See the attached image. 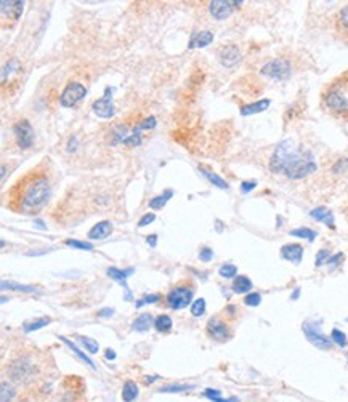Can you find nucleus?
<instances>
[{
  "instance_id": "nucleus-37",
  "label": "nucleus",
  "mask_w": 348,
  "mask_h": 402,
  "mask_svg": "<svg viewBox=\"0 0 348 402\" xmlns=\"http://www.w3.org/2000/svg\"><path fill=\"white\" fill-rule=\"evenodd\" d=\"M331 340H332V343H336V344H339L340 348H345L347 346V335L344 334V332H340L339 329H334L332 332H331Z\"/></svg>"
},
{
  "instance_id": "nucleus-45",
  "label": "nucleus",
  "mask_w": 348,
  "mask_h": 402,
  "mask_svg": "<svg viewBox=\"0 0 348 402\" xmlns=\"http://www.w3.org/2000/svg\"><path fill=\"white\" fill-rule=\"evenodd\" d=\"M342 260H344V253H336V255H332V257H329V260H327V265H329L331 269H336V268L342 263Z\"/></svg>"
},
{
  "instance_id": "nucleus-29",
  "label": "nucleus",
  "mask_w": 348,
  "mask_h": 402,
  "mask_svg": "<svg viewBox=\"0 0 348 402\" xmlns=\"http://www.w3.org/2000/svg\"><path fill=\"white\" fill-rule=\"evenodd\" d=\"M291 235H294V237H300V239H307L308 242H313L314 237H316V231H313V229H310V228H297V229H292Z\"/></svg>"
},
{
  "instance_id": "nucleus-44",
  "label": "nucleus",
  "mask_w": 348,
  "mask_h": 402,
  "mask_svg": "<svg viewBox=\"0 0 348 402\" xmlns=\"http://www.w3.org/2000/svg\"><path fill=\"white\" fill-rule=\"evenodd\" d=\"M262 303V295L260 293H249V295H246V298H244V304H247V306H259Z\"/></svg>"
},
{
  "instance_id": "nucleus-23",
  "label": "nucleus",
  "mask_w": 348,
  "mask_h": 402,
  "mask_svg": "<svg viewBox=\"0 0 348 402\" xmlns=\"http://www.w3.org/2000/svg\"><path fill=\"white\" fill-rule=\"evenodd\" d=\"M60 340H61V341H63L64 344H66V346H69V348H71V351H73V353H74V354H76L77 357H79V359H80L82 362H85V364H87V366H88L90 368H95V364H93V361L90 359V357H88V356H87L85 353H82V351H80L79 348H77V346H76V344H74L73 341H71V340H68L66 336H60Z\"/></svg>"
},
{
  "instance_id": "nucleus-4",
  "label": "nucleus",
  "mask_w": 348,
  "mask_h": 402,
  "mask_svg": "<svg viewBox=\"0 0 348 402\" xmlns=\"http://www.w3.org/2000/svg\"><path fill=\"white\" fill-rule=\"evenodd\" d=\"M302 329H304V334L307 336V340L310 341L313 346H316L319 349H324V351L332 348V340H331V338H327L323 332L319 330V324L308 321V322L304 324V327H302Z\"/></svg>"
},
{
  "instance_id": "nucleus-5",
  "label": "nucleus",
  "mask_w": 348,
  "mask_h": 402,
  "mask_svg": "<svg viewBox=\"0 0 348 402\" xmlns=\"http://www.w3.org/2000/svg\"><path fill=\"white\" fill-rule=\"evenodd\" d=\"M32 372H34V366H32V362L29 357H18L15 359L8 367V373L11 376L13 381H18V383H23L28 378H31Z\"/></svg>"
},
{
  "instance_id": "nucleus-35",
  "label": "nucleus",
  "mask_w": 348,
  "mask_h": 402,
  "mask_svg": "<svg viewBox=\"0 0 348 402\" xmlns=\"http://www.w3.org/2000/svg\"><path fill=\"white\" fill-rule=\"evenodd\" d=\"M205 308H207V304H205V300L204 298H199V300H196V302L191 304V314L194 316V317H201V316H204Z\"/></svg>"
},
{
  "instance_id": "nucleus-20",
  "label": "nucleus",
  "mask_w": 348,
  "mask_h": 402,
  "mask_svg": "<svg viewBox=\"0 0 348 402\" xmlns=\"http://www.w3.org/2000/svg\"><path fill=\"white\" fill-rule=\"evenodd\" d=\"M154 321H156V319H153L151 312H143V314H140L133 321L132 329L135 332H146V330H150L151 325H154Z\"/></svg>"
},
{
  "instance_id": "nucleus-14",
  "label": "nucleus",
  "mask_w": 348,
  "mask_h": 402,
  "mask_svg": "<svg viewBox=\"0 0 348 402\" xmlns=\"http://www.w3.org/2000/svg\"><path fill=\"white\" fill-rule=\"evenodd\" d=\"M23 2H15V0H2L0 2V11H2L3 20L16 21L23 13Z\"/></svg>"
},
{
  "instance_id": "nucleus-16",
  "label": "nucleus",
  "mask_w": 348,
  "mask_h": 402,
  "mask_svg": "<svg viewBox=\"0 0 348 402\" xmlns=\"http://www.w3.org/2000/svg\"><path fill=\"white\" fill-rule=\"evenodd\" d=\"M281 257L284 260H287V261H292V263L299 265L302 261V257H304V247H302L300 244H286V245H282Z\"/></svg>"
},
{
  "instance_id": "nucleus-31",
  "label": "nucleus",
  "mask_w": 348,
  "mask_h": 402,
  "mask_svg": "<svg viewBox=\"0 0 348 402\" xmlns=\"http://www.w3.org/2000/svg\"><path fill=\"white\" fill-rule=\"evenodd\" d=\"M205 398L210 399L212 402H239L237 398H230V399H223L222 398V391L220 389H205Z\"/></svg>"
},
{
  "instance_id": "nucleus-24",
  "label": "nucleus",
  "mask_w": 348,
  "mask_h": 402,
  "mask_svg": "<svg viewBox=\"0 0 348 402\" xmlns=\"http://www.w3.org/2000/svg\"><path fill=\"white\" fill-rule=\"evenodd\" d=\"M252 280H250L247 276H237L234 277V282H233V290L236 293H247L252 290Z\"/></svg>"
},
{
  "instance_id": "nucleus-26",
  "label": "nucleus",
  "mask_w": 348,
  "mask_h": 402,
  "mask_svg": "<svg viewBox=\"0 0 348 402\" xmlns=\"http://www.w3.org/2000/svg\"><path fill=\"white\" fill-rule=\"evenodd\" d=\"M16 290V292H24V293H36L37 292V287L34 285H23V284H16V282H11V280H2V290Z\"/></svg>"
},
{
  "instance_id": "nucleus-53",
  "label": "nucleus",
  "mask_w": 348,
  "mask_h": 402,
  "mask_svg": "<svg viewBox=\"0 0 348 402\" xmlns=\"http://www.w3.org/2000/svg\"><path fill=\"white\" fill-rule=\"evenodd\" d=\"M146 242H148V244H150L153 248H154V247L157 245V234H151V235H148V237H146Z\"/></svg>"
},
{
  "instance_id": "nucleus-8",
  "label": "nucleus",
  "mask_w": 348,
  "mask_h": 402,
  "mask_svg": "<svg viewBox=\"0 0 348 402\" xmlns=\"http://www.w3.org/2000/svg\"><path fill=\"white\" fill-rule=\"evenodd\" d=\"M87 95V90L85 87L79 82H71V84L64 88L63 93H61V98H60V103L63 107H73L76 106L79 101Z\"/></svg>"
},
{
  "instance_id": "nucleus-34",
  "label": "nucleus",
  "mask_w": 348,
  "mask_h": 402,
  "mask_svg": "<svg viewBox=\"0 0 348 402\" xmlns=\"http://www.w3.org/2000/svg\"><path fill=\"white\" fill-rule=\"evenodd\" d=\"M13 396H15V389H13V386L8 385L6 381H3L2 386H0V401L10 402L13 399Z\"/></svg>"
},
{
  "instance_id": "nucleus-2",
  "label": "nucleus",
  "mask_w": 348,
  "mask_h": 402,
  "mask_svg": "<svg viewBox=\"0 0 348 402\" xmlns=\"http://www.w3.org/2000/svg\"><path fill=\"white\" fill-rule=\"evenodd\" d=\"M50 197L48 180L42 175L34 176L28 184H23V193L19 194V207L24 212H39Z\"/></svg>"
},
{
  "instance_id": "nucleus-27",
  "label": "nucleus",
  "mask_w": 348,
  "mask_h": 402,
  "mask_svg": "<svg viewBox=\"0 0 348 402\" xmlns=\"http://www.w3.org/2000/svg\"><path fill=\"white\" fill-rule=\"evenodd\" d=\"M173 196V191L172 189H167L164 194H160L157 197H154V199L150 201V208L153 210H159V208H162L167 202L170 201V197Z\"/></svg>"
},
{
  "instance_id": "nucleus-38",
  "label": "nucleus",
  "mask_w": 348,
  "mask_h": 402,
  "mask_svg": "<svg viewBox=\"0 0 348 402\" xmlns=\"http://www.w3.org/2000/svg\"><path fill=\"white\" fill-rule=\"evenodd\" d=\"M337 24H339V28L344 31V33H348V5L339 11V15H337Z\"/></svg>"
},
{
  "instance_id": "nucleus-28",
  "label": "nucleus",
  "mask_w": 348,
  "mask_h": 402,
  "mask_svg": "<svg viewBox=\"0 0 348 402\" xmlns=\"http://www.w3.org/2000/svg\"><path fill=\"white\" fill-rule=\"evenodd\" d=\"M50 322H51V319L48 316H42V317L36 319V321L26 324L24 325V332H26V334H29V332H34V330H39V329L45 327V325H48Z\"/></svg>"
},
{
  "instance_id": "nucleus-39",
  "label": "nucleus",
  "mask_w": 348,
  "mask_h": 402,
  "mask_svg": "<svg viewBox=\"0 0 348 402\" xmlns=\"http://www.w3.org/2000/svg\"><path fill=\"white\" fill-rule=\"evenodd\" d=\"M66 245L73 247V248H79V250H87V252H92L93 250V245L88 244V242H82V240H76V239H66L64 242Z\"/></svg>"
},
{
  "instance_id": "nucleus-46",
  "label": "nucleus",
  "mask_w": 348,
  "mask_h": 402,
  "mask_svg": "<svg viewBox=\"0 0 348 402\" xmlns=\"http://www.w3.org/2000/svg\"><path fill=\"white\" fill-rule=\"evenodd\" d=\"M348 170V157L347 159H340V161L332 167L334 173H342V171Z\"/></svg>"
},
{
  "instance_id": "nucleus-40",
  "label": "nucleus",
  "mask_w": 348,
  "mask_h": 402,
  "mask_svg": "<svg viewBox=\"0 0 348 402\" xmlns=\"http://www.w3.org/2000/svg\"><path fill=\"white\" fill-rule=\"evenodd\" d=\"M19 69V63H18V60H10L8 63H6V66L3 67V72H2V82H5L6 80V75H10V74H13V72H16Z\"/></svg>"
},
{
  "instance_id": "nucleus-9",
  "label": "nucleus",
  "mask_w": 348,
  "mask_h": 402,
  "mask_svg": "<svg viewBox=\"0 0 348 402\" xmlns=\"http://www.w3.org/2000/svg\"><path fill=\"white\" fill-rule=\"evenodd\" d=\"M13 133L16 136V143L21 149H29L32 146V141H34V129L29 124V120H19L18 124H15L13 127Z\"/></svg>"
},
{
  "instance_id": "nucleus-13",
  "label": "nucleus",
  "mask_w": 348,
  "mask_h": 402,
  "mask_svg": "<svg viewBox=\"0 0 348 402\" xmlns=\"http://www.w3.org/2000/svg\"><path fill=\"white\" fill-rule=\"evenodd\" d=\"M218 60H220L222 66L225 67H233L241 61V52L236 45H227L220 50L218 53Z\"/></svg>"
},
{
  "instance_id": "nucleus-50",
  "label": "nucleus",
  "mask_w": 348,
  "mask_h": 402,
  "mask_svg": "<svg viewBox=\"0 0 348 402\" xmlns=\"http://www.w3.org/2000/svg\"><path fill=\"white\" fill-rule=\"evenodd\" d=\"M255 188H257V181H244V183L241 184V191H242L244 194L250 193V191L255 189Z\"/></svg>"
},
{
  "instance_id": "nucleus-7",
  "label": "nucleus",
  "mask_w": 348,
  "mask_h": 402,
  "mask_svg": "<svg viewBox=\"0 0 348 402\" xmlns=\"http://www.w3.org/2000/svg\"><path fill=\"white\" fill-rule=\"evenodd\" d=\"M241 5H242L241 0H214L209 5V11L215 20H227Z\"/></svg>"
},
{
  "instance_id": "nucleus-56",
  "label": "nucleus",
  "mask_w": 348,
  "mask_h": 402,
  "mask_svg": "<svg viewBox=\"0 0 348 402\" xmlns=\"http://www.w3.org/2000/svg\"><path fill=\"white\" fill-rule=\"evenodd\" d=\"M299 297H300V287H295V290L291 295V300H299Z\"/></svg>"
},
{
  "instance_id": "nucleus-52",
  "label": "nucleus",
  "mask_w": 348,
  "mask_h": 402,
  "mask_svg": "<svg viewBox=\"0 0 348 402\" xmlns=\"http://www.w3.org/2000/svg\"><path fill=\"white\" fill-rule=\"evenodd\" d=\"M77 149V138L73 136L69 139V143H68V152H74Z\"/></svg>"
},
{
  "instance_id": "nucleus-49",
  "label": "nucleus",
  "mask_w": 348,
  "mask_h": 402,
  "mask_svg": "<svg viewBox=\"0 0 348 402\" xmlns=\"http://www.w3.org/2000/svg\"><path fill=\"white\" fill-rule=\"evenodd\" d=\"M140 143H141V136L137 135V133H132V135L124 141L125 146H138Z\"/></svg>"
},
{
  "instance_id": "nucleus-30",
  "label": "nucleus",
  "mask_w": 348,
  "mask_h": 402,
  "mask_svg": "<svg viewBox=\"0 0 348 402\" xmlns=\"http://www.w3.org/2000/svg\"><path fill=\"white\" fill-rule=\"evenodd\" d=\"M172 319L167 316V314H160L156 317V321H154V327H156L157 332H169L172 329Z\"/></svg>"
},
{
  "instance_id": "nucleus-10",
  "label": "nucleus",
  "mask_w": 348,
  "mask_h": 402,
  "mask_svg": "<svg viewBox=\"0 0 348 402\" xmlns=\"http://www.w3.org/2000/svg\"><path fill=\"white\" fill-rule=\"evenodd\" d=\"M113 93L114 88L106 87L105 97L100 98L98 101H95L92 109L95 112V116H98L101 119H111L114 116V104H113Z\"/></svg>"
},
{
  "instance_id": "nucleus-43",
  "label": "nucleus",
  "mask_w": 348,
  "mask_h": 402,
  "mask_svg": "<svg viewBox=\"0 0 348 402\" xmlns=\"http://www.w3.org/2000/svg\"><path fill=\"white\" fill-rule=\"evenodd\" d=\"M160 300L159 295H156V293H153V295H146L140 300V302L135 303V308H141V306H145V304H153V303H157Z\"/></svg>"
},
{
  "instance_id": "nucleus-48",
  "label": "nucleus",
  "mask_w": 348,
  "mask_h": 402,
  "mask_svg": "<svg viewBox=\"0 0 348 402\" xmlns=\"http://www.w3.org/2000/svg\"><path fill=\"white\" fill-rule=\"evenodd\" d=\"M199 258H201V261H210L212 258H214V250L209 247L202 248L201 253H199Z\"/></svg>"
},
{
  "instance_id": "nucleus-15",
  "label": "nucleus",
  "mask_w": 348,
  "mask_h": 402,
  "mask_svg": "<svg viewBox=\"0 0 348 402\" xmlns=\"http://www.w3.org/2000/svg\"><path fill=\"white\" fill-rule=\"evenodd\" d=\"M108 276L111 277V279H114V280H117V282L124 287V290H125V300L127 302H130L132 300V292H130V289H128V285H127V277L130 276V274L133 272V268H128V269H125V271H122V269H117V268H108Z\"/></svg>"
},
{
  "instance_id": "nucleus-32",
  "label": "nucleus",
  "mask_w": 348,
  "mask_h": 402,
  "mask_svg": "<svg viewBox=\"0 0 348 402\" xmlns=\"http://www.w3.org/2000/svg\"><path fill=\"white\" fill-rule=\"evenodd\" d=\"M79 341L82 343V346H85V349L88 351L90 354H96L98 353V349H100V344L96 340H93V338H90V336H79Z\"/></svg>"
},
{
  "instance_id": "nucleus-1",
  "label": "nucleus",
  "mask_w": 348,
  "mask_h": 402,
  "mask_svg": "<svg viewBox=\"0 0 348 402\" xmlns=\"http://www.w3.org/2000/svg\"><path fill=\"white\" fill-rule=\"evenodd\" d=\"M270 168L289 180H302L316 171L318 165L310 151L297 146L294 139H282L270 159Z\"/></svg>"
},
{
  "instance_id": "nucleus-11",
  "label": "nucleus",
  "mask_w": 348,
  "mask_h": 402,
  "mask_svg": "<svg viewBox=\"0 0 348 402\" xmlns=\"http://www.w3.org/2000/svg\"><path fill=\"white\" fill-rule=\"evenodd\" d=\"M207 334L214 338V340H218V341H225L230 338V329H228V324L223 322L222 319L218 317H212L210 321L207 322Z\"/></svg>"
},
{
  "instance_id": "nucleus-19",
  "label": "nucleus",
  "mask_w": 348,
  "mask_h": 402,
  "mask_svg": "<svg viewBox=\"0 0 348 402\" xmlns=\"http://www.w3.org/2000/svg\"><path fill=\"white\" fill-rule=\"evenodd\" d=\"M214 40V34L210 31H201L199 34H193L191 42H190V48H204L207 47L209 43H212Z\"/></svg>"
},
{
  "instance_id": "nucleus-21",
  "label": "nucleus",
  "mask_w": 348,
  "mask_h": 402,
  "mask_svg": "<svg viewBox=\"0 0 348 402\" xmlns=\"http://www.w3.org/2000/svg\"><path fill=\"white\" fill-rule=\"evenodd\" d=\"M270 104H271V101L270 100H260V101H257V103L247 104V106L241 107V116H252V114L263 112L268 109Z\"/></svg>"
},
{
  "instance_id": "nucleus-36",
  "label": "nucleus",
  "mask_w": 348,
  "mask_h": 402,
  "mask_svg": "<svg viewBox=\"0 0 348 402\" xmlns=\"http://www.w3.org/2000/svg\"><path fill=\"white\" fill-rule=\"evenodd\" d=\"M154 127H156V117L151 116V117H148L145 120H141V122L133 129L132 133H137V135H140L141 130H150V129H154Z\"/></svg>"
},
{
  "instance_id": "nucleus-17",
  "label": "nucleus",
  "mask_w": 348,
  "mask_h": 402,
  "mask_svg": "<svg viewBox=\"0 0 348 402\" xmlns=\"http://www.w3.org/2000/svg\"><path fill=\"white\" fill-rule=\"evenodd\" d=\"M113 233V225L109 221H101L98 225H95L92 229L88 231V239L90 240H103L109 237Z\"/></svg>"
},
{
  "instance_id": "nucleus-42",
  "label": "nucleus",
  "mask_w": 348,
  "mask_h": 402,
  "mask_svg": "<svg viewBox=\"0 0 348 402\" xmlns=\"http://www.w3.org/2000/svg\"><path fill=\"white\" fill-rule=\"evenodd\" d=\"M329 257H331V252L327 250V248H321V250L316 253V261H314V266L319 268L321 265L327 263V260H329Z\"/></svg>"
},
{
  "instance_id": "nucleus-41",
  "label": "nucleus",
  "mask_w": 348,
  "mask_h": 402,
  "mask_svg": "<svg viewBox=\"0 0 348 402\" xmlns=\"http://www.w3.org/2000/svg\"><path fill=\"white\" fill-rule=\"evenodd\" d=\"M194 386L193 385H170V386H164L159 389V393H182L186 391V389H193Z\"/></svg>"
},
{
  "instance_id": "nucleus-47",
  "label": "nucleus",
  "mask_w": 348,
  "mask_h": 402,
  "mask_svg": "<svg viewBox=\"0 0 348 402\" xmlns=\"http://www.w3.org/2000/svg\"><path fill=\"white\" fill-rule=\"evenodd\" d=\"M154 220H156V215H154V213H146V215H143V216L140 218L138 226H140V228H145V226L150 225V223H153Z\"/></svg>"
},
{
  "instance_id": "nucleus-57",
  "label": "nucleus",
  "mask_w": 348,
  "mask_h": 402,
  "mask_svg": "<svg viewBox=\"0 0 348 402\" xmlns=\"http://www.w3.org/2000/svg\"><path fill=\"white\" fill-rule=\"evenodd\" d=\"M34 225H36L37 228H40V229H43V231H45V229H47V226H45V225H43V221H42V220H36V221H34Z\"/></svg>"
},
{
  "instance_id": "nucleus-6",
  "label": "nucleus",
  "mask_w": 348,
  "mask_h": 402,
  "mask_svg": "<svg viewBox=\"0 0 348 402\" xmlns=\"http://www.w3.org/2000/svg\"><path fill=\"white\" fill-rule=\"evenodd\" d=\"M193 295H194V292L190 287H175L167 293V304L172 309H183L191 303Z\"/></svg>"
},
{
  "instance_id": "nucleus-18",
  "label": "nucleus",
  "mask_w": 348,
  "mask_h": 402,
  "mask_svg": "<svg viewBox=\"0 0 348 402\" xmlns=\"http://www.w3.org/2000/svg\"><path fill=\"white\" fill-rule=\"evenodd\" d=\"M311 218H314L316 221H321V223H324L326 226H329V228H334V215L332 212L327 207H316V208H313L311 212Z\"/></svg>"
},
{
  "instance_id": "nucleus-51",
  "label": "nucleus",
  "mask_w": 348,
  "mask_h": 402,
  "mask_svg": "<svg viewBox=\"0 0 348 402\" xmlns=\"http://www.w3.org/2000/svg\"><path fill=\"white\" fill-rule=\"evenodd\" d=\"M114 314V309L113 308H105L98 312V317H111Z\"/></svg>"
},
{
  "instance_id": "nucleus-54",
  "label": "nucleus",
  "mask_w": 348,
  "mask_h": 402,
  "mask_svg": "<svg viewBox=\"0 0 348 402\" xmlns=\"http://www.w3.org/2000/svg\"><path fill=\"white\" fill-rule=\"evenodd\" d=\"M105 356H106L108 361H114L116 359V353H114L113 349H106V354Z\"/></svg>"
},
{
  "instance_id": "nucleus-33",
  "label": "nucleus",
  "mask_w": 348,
  "mask_h": 402,
  "mask_svg": "<svg viewBox=\"0 0 348 402\" xmlns=\"http://www.w3.org/2000/svg\"><path fill=\"white\" fill-rule=\"evenodd\" d=\"M218 274H220L223 279H233V277H236V274H237V268L234 265H231V263H225V265L220 266Z\"/></svg>"
},
{
  "instance_id": "nucleus-22",
  "label": "nucleus",
  "mask_w": 348,
  "mask_h": 402,
  "mask_svg": "<svg viewBox=\"0 0 348 402\" xmlns=\"http://www.w3.org/2000/svg\"><path fill=\"white\" fill-rule=\"evenodd\" d=\"M138 398V386L137 383L128 380L124 383V388H122V401L124 402H133Z\"/></svg>"
},
{
  "instance_id": "nucleus-55",
  "label": "nucleus",
  "mask_w": 348,
  "mask_h": 402,
  "mask_svg": "<svg viewBox=\"0 0 348 402\" xmlns=\"http://www.w3.org/2000/svg\"><path fill=\"white\" fill-rule=\"evenodd\" d=\"M156 380H159V376H157V375L146 376V378H145V383H146V385H151V383H153V381H156Z\"/></svg>"
},
{
  "instance_id": "nucleus-3",
  "label": "nucleus",
  "mask_w": 348,
  "mask_h": 402,
  "mask_svg": "<svg viewBox=\"0 0 348 402\" xmlns=\"http://www.w3.org/2000/svg\"><path fill=\"white\" fill-rule=\"evenodd\" d=\"M260 72L268 79L282 82V80H287L292 75V66L291 63L284 58H276V60L268 61L267 65L262 67Z\"/></svg>"
},
{
  "instance_id": "nucleus-12",
  "label": "nucleus",
  "mask_w": 348,
  "mask_h": 402,
  "mask_svg": "<svg viewBox=\"0 0 348 402\" xmlns=\"http://www.w3.org/2000/svg\"><path fill=\"white\" fill-rule=\"evenodd\" d=\"M324 103L334 112H345V111H348V98L345 97L342 92H339V90H331L329 93H327L326 98H324Z\"/></svg>"
},
{
  "instance_id": "nucleus-25",
  "label": "nucleus",
  "mask_w": 348,
  "mask_h": 402,
  "mask_svg": "<svg viewBox=\"0 0 348 402\" xmlns=\"http://www.w3.org/2000/svg\"><path fill=\"white\" fill-rule=\"evenodd\" d=\"M199 171H201V173L207 178V180L214 184V186H217V188H220V189H228L230 186H228V183L223 180L222 176H218L217 173H214V171H210V170H205V168H199Z\"/></svg>"
}]
</instances>
